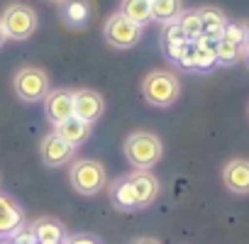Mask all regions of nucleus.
<instances>
[{
	"label": "nucleus",
	"instance_id": "393cba45",
	"mask_svg": "<svg viewBox=\"0 0 249 244\" xmlns=\"http://www.w3.org/2000/svg\"><path fill=\"white\" fill-rule=\"evenodd\" d=\"M8 42V32H5V27H3V22H0V49H3V44Z\"/></svg>",
	"mask_w": 249,
	"mask_h": 244
},
{
	"label": "nucleus",
	"instance_id": "c85d7f7f",
	"mask_svg": "<svg viewBox=\"0 0 249 244\" xmlns=\"http://www.w3.org/2000/svg\"><path fill=\"white\" fill-rule=\"evenodd\" d=\"M49 3H64V0H49Z\"/></svg>",
	"mask_w": 249,
	"mask_h": 244
},
{
	"label": "nucleus",
	"instance_id": "20e7f679",
	"mask_svg": "<svg viewBox=\"0 0 249 244\" xmlns=\"http://www.w3.org/2000/svg\"><path fill=\"white\" fill-rule=\"evenodd\" d=\"M0 22H3L5 32H8V39H15V42H25L30 39L35 32H37V13L25 5V3H13L3 10V15H0Z\"/></svg>",
	"mask_w": 249,
	"mask_h": 244
},
{
	"label": "nucleus",
	"instance_id": "f3484780",
	"mask_svg": "<svg viewBox=\"0 0 249 244\" xmlns=\"http://www.w3.org/2000/svg\"><path fill=\"white\" fill-rule=\"evenodd\" d=\"M200 22H203V37L217 42L225 32V25H227V17L222 15V10L217 8H200Z\"/></svg>",
	"mask_w": 249,
	"mask_h": 244
},
{
	"label": "nucleus",
	"instance_id": "cd10ccee",
	"mask_svg": "<svg viewBox=\"0 0 249 244\" xmlns=\"http://www.w3.org/2000/svg\"><path fill=\"white\" fill-rule=\"evenodd\" d=\"M244 61H247V66H249V52H247V54H244Z\"/></svg>",
	"mask_w": 249,
	"mask_h": 244
},
{
	"label": "nucleus",
	"instance_id": "412c9836",
	"mask_svg": "<svg viewBox=\"0 0 249 244\" xmlns=\"http://www.w3.org/2000/svg\"><path fill=\"white\" fill-rule=\"evenodd\" d=\"M215 56H217V64L230 66V64H237V61L244 56V49L237 47V44H232V42L217 39V44H215Z\"/></svg>",
	"mask_w": 249,
	"mask_h": 244
},
{
	"label": "nucleus",
	"instance_id": "f257e3e1",
	"mask_svg": "<svg viewBox=\"0 0 249 244\" xmlns=\"http://www.w3.org/2000/svg\"><path fill=\"white\" fill-rule=\"evenodd\" d=\"M124 157L135 171H149L164 157V144L154 132H135L124 139Z\"/></svg>",
	"mask_w": 249,
	"mask_h": 244
},
{
	"label": "nucleus",
	"instance_id": "2eb2a0df",
	"mask_svg": "<svg viewBox=\"0 0 249 244\" xmlns=\"http://www.w3.org/2000/svg\"><path fill=\"white\" fill-rule=\"evenodd\" d=\"M22 210L8 195H0V234H15L22 227Z\"/></svg>",
	"mask_w": 249,
	"mask_h": 244
},
{
	"label": "nucleus",
	"instance_id": "b1692460",
	"mask_svg": "<svg viewBox=\"0 0 249 244\" xmlns=\"http://www.w3.org/2000/svg\"><path fill=\"white\" fill-rule=\"evenodd\" d=\"M66 244H98L93 237H83V234H78V237H71Z\"/></svg>",
	"mask_w": 249,
	"mask_h": 244
},
{
	"label": "nucleus",
	"instance_id": "a211bd4d",
	"mask_svg": "<svg viewBox=\"0 0 249 244\" xmlns=\"http://www.w3.org/2000/svg\"><path fill=\"white\" fill-rule=\"evenodd\" d=\"M110 195H112V205L120 208V210H124V212L137 208V193H135V188H132V183H130L127 176L120 178L117 183H112Z\"/></svg>",
	"mask_w": 249,
	"mask_h": 244
},
{
	"label": "nucleus",
	"instance_id": "39448f33",
	"mask_svg": "<svg viewBox=\"0 0 249 244\" xmlns=\"http://www.w3.org/2000/svg\"><path fill=\"white\" fill-rule=\"evenodd\" d=\"M13 88H15V95L25 103H37V100H44L47 93L52 90L49 88V76L44 69L39 66H22L18 73H15V81H13Z\"/></svg>",
	"mask_w": 249,
	"mask_h": 244
},
{
	"label": "nucleus",
	"instance_id": "bb28decb",
	"mask_svg": "<svg viewBox=\"0 0 249 244\" xmlns=\"http://www.w3.org/2000/svg\"><path fill=\"white\" fill-rule=\"evenodd\" d=\"M249 52V25H247V39H244V54Z\"/></svg>",
	"mask_w": 249,
	"mask_h": 244
},
{
	"label": "nucleus",
	"instance_id": "4be33fe9",
	"mask_svg": "<svg viewBox=\"0 0 249 244\" xmlns=\"http://www.w3.org/2000/svg\"><path fill=\"white\" fill-rule=\"evenodd\" d=\"M220 39L232 42V44H237V47H242V49H244L247 25H239V22H227V25H225V32H222V37H220Z\"/></svg>",
	"mask_w": 249,
	"mask_h": 244
},
{
	"label": "nucleus",
	"instance_id": "c756f323",
	"mask_svg": "<svg viewBox=\"0 0 249 244\" xmlns=\"http://www.w3.org/2000/svg\"><path fill=\"white\" fill-rule=\"evenodd\" d=\"M0 244H8V242H0Z\"/></svg>",
	"mask_w": 249,
	"mask_h": 244
},
{
	"label": "nucleus",
	"instance_id": "7ed1b4c3",
	"mask_svg": "<svg viewBox=\"0 0 249 244\" xmlns=\"http://www.w3.org/2000/svg\"><path fill=\"white\" fill-rule=\"evenodd\" d=\"M69 178H71V186L78 195H98L107 183L105 166L95 159H76L71 164Z\"/></svg>",
	"mask_w": 249,
	"mask_h": 244
},
{
	"label": "nucleus",
	"instance_id": "9b49d317",
	"mask_svg": "<svg viewBox=\"0 0 249 244\" xmlns=\"http://www.w3.org/2000/svg\"><path fill=\"white\" fill-rule=\"evenodd\" d=\"M127 178H130V183H132V188L137 193V208H149L159 198L161 186H159L157 176H152L149 171H135Z\"/></svg>",
	"mask_w": 249,
	"mask_h": 244
},
{
	"label": "nucleus",
	"instance_id": "9d476101",
	"mask_svg": "<svg viewBox=\"0 0 249 244\" xmlns=\"http://www.w3.org/2000/svg\"><path fill=\"white\" fill-rule=\"evenodd\" d=\"M222 183L232 195H249V159H230L222 169Z\"/></svg>",
	"mask_w": 249,
	"mask_h": 244
},
{
	"label": "nucleus",
	"instance_id": "5701e85b",
	"mask_svg": "<svg viewBox=\"0 0 249 244\" xmlns=\"http://www.w3.org/2000/svg\"><path fill=\"white\" fill-rule=\"evenodd\" d=\"M188 42H191V39L183 35L178 20L171 22V25H166V30H164V47H166V44H188Z\"/></svg>",
	"mask_w": 249,
	"mask_h": 244
},
{
	"label": "nucleus",
	"instance_id": "f8f14e48",
	"mask_svg": "<svg viewBox=\"0 0 249 244\" xmlns=\"http://www.w3.org/2000/svg\"><path fill=\"white\" fill-rule=\"evenodd\" d=\"M90 132H93V125H88V122H83V120H78V117H69V120L61 122V125H56V135H59L64 142H69L71 147H76V149H78L83 142H88Z\"/></svg>",
	"mask_w": 249,
	"mask_h": 244
},
{
	"label": "nucleus",
	"instance_id": "ddd939ff",
	"mask_svg": "<svg viewBox=\"0 0 249 244\" xmlns=\"http://www.w3.org/2000/svg\"><path fill=\"white\" fill-rule=\"evenodd\" d=\"M32 234H35L37 244H61L64 237H66V229L54 217H39L32 225Z\"/></svg>",
	"mask_w": 249,
	"mask_h": 244
},
{
	"label": "nucleus",
	"instance_id": "0eeeda50",
	"mask_svg": "<svg viewBox=\"0 0 249 244\" xmlns=\"http://www.w3.org/2000/svg\"><path fill=\"white\" fill-rule=\"evenodd\" d=\"M39 157L42 161L49 166V169H59L64 164H69L73 157H76V147H71L69 142H64L56 132L47 135L42 142H39Z\"/></svg>",
	"mask_w": 249,
	"mask_h": 244
},
{
	"label": "nucleus",
	"instance_id": "f03ea898",
	"mask_svg": "<svg viewBox=\"0 0 249 244\" xmlns=\"http://www.w3.org/2000/svg\"><path fill=\"white\" fill-rule=\"evenodd\" d=\"M181 93V83L171 71H152L142 81V95L154 107H169L176 103Z\"/></svg>",
	"mask_w": 249,
	"mask_h": 244
},
{
	"label": "nucleus",
	"instance_id": "7c9ffc66",
	"mask_svg": "<svg viewBox=\"0 0 249 244\" xmlns=\"http://www.w3.org/2000/svg\"><path fill=\"white\" fill-rule=\"evenodd\" d=\"M149 3H152V0H149Z\"/></svg>",
	"mask_w": 249,
	"mask_h": 244
},
{
	"label": "nucleus",
	"instance_id": "6e6552de",
	"mask_svg": "<svg viewBox=\"0 0 249 244\" xmlns=\"http://www.w3.org/2000/svg\"><path fill=\"white\" fill-rule=\"evenodd\" d=\"M44 115L52 125H61L64 120L73 117V90L69 88H54L44 98Z\"/></svg>",
	"mask_w": 249,
	"mask_h": 244
},
{
	"label": "nucleus",
	"instance_id": "aec40b11",
	"mask_svg": "<svg viewBox=\"0 0 249 244\" xmlns=\"http://www.w3.org/2000/svg\"><path fill=\"white\" fill-rule=\"evenodd\" d=\"M178 25H181L183 35H186L191 42H196V39L203 35V22H200V13H198V10H183L181 17H178Z\"/></svg>",
	"mask_w": 249,
	"mask_h": 244
},
{
	"label": "nucleus",
	"instance_id": "4468645a",
	"mask_svg": "<svg viewBox=\"0 0 249 244\" xmlns=\"http://www.w3.org/2000/svg\"><path fill=\"white\" fill-rule=\"evenodd\" d=\"M90 13H93L90 0H64L61 3V20L73 30L86 27L90 20Z\"/></svg>",
	"mask_w": 249,
	"mask_h": 244
},
{
	"label": "nucleus",
	"instance_id": "423d86ee",
	"mask_svg": "<svg viewBox=\"0 0 249 244\" xmlns=\"http://www.w3.org/2000/svg\"><path fill=\"white\" fill-rule=\"evenodd\" d=\"M103 37L115 49H130V47H135L142 39V27H137L135 22H130L124 15L115 13V15H110L105 20Z\"/></svg>",
	"mask_w": 249,
	"mask_h": 244
},
{
	"label": "nucleus",
	"instance_id": "a878e982",
	"mask_svg": "<svg viewBox=\"0 0 249 244\" xmlns=\"http://www.w3.org/2000/svg\"><path fill=\"white\" fill-rule=\"evenodd\" d=\"M135 244H159V242L152 239V237H144V239H140V242H135Z\"/></svg>",
	"mask_w": 249,
	"mask_h": 244
},
{
	"label": "nucleus",
	"instance_id": "6ab92c4d",
	"mask_svg": "<svg viewBox=\"0 0 249 244\" xmlns=\"http://www.w3.org/2000/svg\"><path fill=\"white\" fill-rule=\"evenodd\" d=\"M183 13V0H152V20L171 25Z\"/></svg>",
	"mask_w": 249,
	"mask_h": 244
},
{
	"label": "nucleus",
	"instance_id": "1a4fd4ad",
	"mask_svg": "<svg viewBox=\"0 0 249 244\" xmlns=\"http://www.w3.org/2000/svg\"><path fill=\"white\" fill-rule=\"evenodd\" d=\"M103 110H105V100H103L100 93H95L90 88L73 90V117L93 125V122H98V117L103 115Z\"/></svg>",
	"mask_w": 249,
	"mask_h": 244
},
{
	"label": "nucleus",
	"instance_id": "dca6fc26",
	"mask_svg": "<svg viewBox=\"0 0 249 244\" xmlns=\"http://www.w3.org/2000/svg\"><path fill=\"white\" fill-rule=\"evenodd\" d=\"M120 15H124L137 27H144L152 22V3L149 0H122L120 3Z\"/></svg>",
	"mask_w": 249,
	"mask_h": 244
}]
</instances>
